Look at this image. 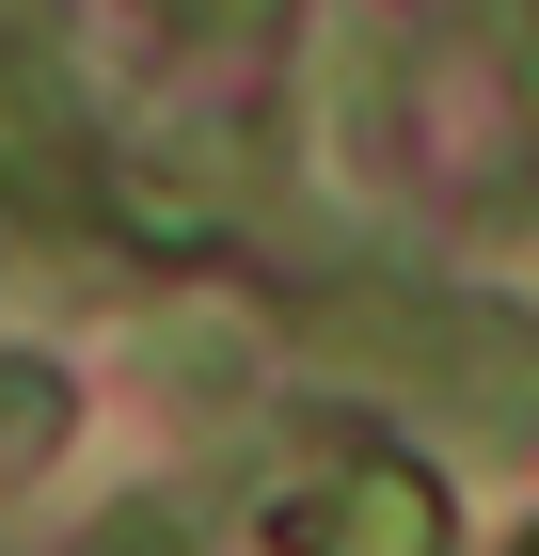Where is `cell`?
Masks as SVG:
<instances>
[{"instance_id": "cell-1", "label": "cell", "mask_w": 539, "mask_h": 556, "mask_svg": "<svg viewBox=\"0 0 539 556\" xmlns=\"http://www.w3.org/2000/svg\"><path fill=\"white\" fill-rule=\"evenodd\" d=\"M301 350H318L333 382L428 397V414L492 429V445H524V429H539V334L508 318V302H476V287H381V270L301 287Z\"/></svg>"}, {"instance_id": "cell-2", "label": "cell", "mask_w": 539, "mask_h": 556, "mask_svg": "<svg viewBox=\"0 0 539 556\" xmlns=\"http://www.w3.org/2000/svg\"><path fill=\"white\" fill-rule=\"evenodd\" d=\"M270 541H286V556H460L445 541V493H428L413 462H381V445L301 462V493L270 509Z\"/></svg>"}, {"instance_id": "cell-3", "label": "cell", "mask_w": 539, "mask_h": 556, "mask_svg": "<svg viewBox=\"0 0 539 556\" xmlns=\"http://www.w3.org/2000/svg\"><path fill=\"white\" fill-rule=\"evenodd\" d=\"M80 143H95V112H80V64H64V16L48 0H0V160L64 175Z\"/></svg>"}, {"instance_id": "cell-4", "label": "cell", "mask_w": 539, "mask_h": 556, "mask_svg": "<svg viewBox=\"0 0 539 556\" xmlns=\"http://www.w3.org/2000/svg\"><path fill=\"white\" fill-rule=\"evenodd\" d=\"M48 445H64V397H48L33 366H0V477H16V462H48Z\"/></svg>"}, {"instance_id": "cell-5", "label": "cell", "mask_w": 539, "mask_h": 556, "mask_svg": "<svg viewBox=\"0 0 539 556\" xmlns=\"http://www.w3.org/2000/svg\"><path fill=\"white\" fill-rule=\"evenodd\" d=\"M254 16H286V0H175V33H207V48H239Z\"/></svg>"}]
</instances>
